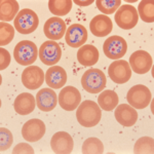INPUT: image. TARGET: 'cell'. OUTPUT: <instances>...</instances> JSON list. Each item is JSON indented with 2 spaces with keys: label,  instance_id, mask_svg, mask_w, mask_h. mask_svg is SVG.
I'll return each mask as SVG.
<instances>
[{
  "label": "cell",
  "instance_id": "obj_1",
  "mask_svg": "<svg viewBox=\"0 0 154 154\" xmlns=\"http://www.w3.org/2000/svg\"><path fill=\"white\" fill-rule=\"evenodd\" d=\"M76 118L79 125L84 128H93L100 122L102 118V110L96 102L85 100L77 107Z\"/></svg>",
  "mask_w": 154,
  "mask_h": 154
},
{
  "label": "cell",
  "instance_id": "obj_2",
  "mask_svg": "<svg viewBox=\"0 0 154 154\" xmlns=\"http://www.w3.org/2000/svg\"><path fill=\"white\" fill-rule=\"evenodd\" d=\"M106 76L100 69H88L81 77V85L89 94H99L106 88Z\"/></svg>",
  "mask_w": 154,
  "mask_h": 154
},
{
  "label": "cell",
  "instance_id": "obj_3",
  "mask_svg": "<svg viewBox=\"0 0 154 154\" xmlns=\"http://www.w3.org/2000/svg\"><path fill=\"white\" fill-rule=\"evenodd\" d=\"M38 49L34 42L22 40L14 49V58L17 63L22 66H30L36 61L38 57Z\"/></svg>",
  "mask_w": 154,
  "mask_h": 154
},
{
  "label": "cell",
  "instance_id": "obj_4",
  "mask_svg": "<svg viewBox=\"0 0 154 154\" xmlns=\"http://www.w3.org/2000/svg\"><path fill=\"white\" fill-rule=\"evenodd\" d=\"M14 25L17 31L21 34L33 33L39 25V19L35 11L29 8L20 11L18 16L14 20Z\"/></svg>",
  "mask_w": 154,
  "mask_h": 154
},
{
  "label": "cell",
  "instance_id": "obj_5",
  "mask_svg": "<svg viewBox=\"0 0 154 154\" xmlns=\"http://www.w3.org/2000/svg\"><path fill=\"white\" fill-rule=\"evenodd\" d=\"M126 100L133 108L144 109L150 104L152 100V94L147 86L137 84L128 91Z\"/></svg>",
  "mask_w": 154,
  "mask_h": 154
},
{
  "label": "cell",
  "instance_id": "obj_6",
  "mask_svg": "<svg viewBox=\"0 0 154 154\" xmlns=\"http://www.w3.org/2000/svg\"><path fill=\"white\" fill-rule=\"evenodd\" d=\"M103 51L107 58L111 60H118L126 54L128 43L125 38L118 35L110 36L104 42Z\"/></svg>",
  "mask_w": 154,
  "mask_h": 154
},
{
  "label": "cell",
  "instance_id": "obj_7",
  "mask_svg": "<svg viewBox=\"0 0 154 154\" xmlns=\"http://www.w3.org/2000/svg\"><path fill=\"white\" fill-rule=\"evenodd\" d=\"M114 19H115V22L119 28L130 30L135 28V26L138 24L139 14L137 9L133 5L125 4L116 11Z\"/></svg>",
  "mask_w": 154,
  "mask_h": 154
},
{
  "label": "cell",
  "instance_id": "obj_8",
  "mask_svg": "<svg viewBox=\"0 0 154 154\" xmlns=\"http://www.w3.org/2000/svg\"><path fill=\"white\" fill-rule=\"evenodd\" d=\"M38 54L39 59L44 65L54 66L61 60L62 49L59 43L53 40H48L41 44Z\"/></svg>",
  "mask_w": 154,
  "mask_h": 154
},
{
  "label": "cell",
  "instance_id": "obj_9",
  "mask_svg": "<svg viewBox=\"0 0 154 154\" xmlns=\"http://www.w3.org/2000/svg\"><path fill=\"white\" fill-rule=\"evenodd\" d=\"M108 74L113 82L123 84L128 82L131 77V69L126 61H114L109 66Z\"/></svg>",
  "mask_w": 154,
  "mask_h": 154
},
{
  "label": "cell",
  "instance_id": "obj_10",
  "mask_svg": "<svg viewBox=\"0 0 154 154\" xmlns=\"http://www.w3.org/2000/svg\"><path fill=\"white\" fill-rule=\"evenodd\" d=\"M59 104L64 110L72 111L77 109L81 103V95L74 86H65L59 94Z\"/></svg>",
  "mask_w": 154,
  "mask_h": 154
},
{
  "label": "cell",
  "instance_id": "obj_11",
  "mask_svg": "<svg viewBox=\"0 0 154 154\" xmlns=\"http://www.w3.org/2000/svg\"><path fill=\"white\" fill-rule=\"evenodd\" d=\"M45 134V125L40 119H30L22 128V135L26 141L34 143L39 141Z\"/></svg>",
  "mask_w": 154,
  "mask_h": 154
},
{
  "label": "cell",
  "instance_id": "obj_12",
  "mask_svg": "<svg viewBox=\"0 0 154 154\" xmlns=\"http://www.w3.org/2000/svg\"><path fill=\"white\" fill-rule=\"evenodd\" d=\"M130 67L137 74H145L153 65L151 54L145 51H137L130 57Z\"/></svg>",
  "mask_w": 154,
  "mask_h": 154
},
{
  "label": "cell",
  "instance_id": "obj_13",
  "mask_svg": "<svg viewBox=\"0 0 154 154\" xmlns=\"http://www.w3.org/2000/svg\"><path fill=\"white\" fill-rule=\"evenodd\" d=\"M44 79V72L38 66H28L22 73V82L28 89L39 88Z\"/></svg>",
  "mask_w": 154,
  "mask_h": 154
},
{
  "label": "cell",
  "instance_id": "obj_14",
  "mask_svg": "<svg viewBox=\"0 0 154 154\" xmlns=\"http://www.w3.org/2000/svg\"><path fill=\"white\" fill-rule=\"evenodd\" d=\"M65 39L67 44L71 48H81L88 40V31L82 25L73 24L67 29Z\"/></svg>",
  "mask_w": 154,
  "mask_h": 154
},
{
  "label": "cell",
  "instance_id": "obj_15",
  "mask_svg": "<svg viewBox=\"0 0 154 154\" xmlns=\"http://www.w3.org/2000/svg\"><path fill=\"white\" fill-rule=\"evenodd\" d=\"M73 139L66 131H58L51 140V147L57 154H70L73 151Z\"/></svg>",
  "mask_w": 154,
  "mask_h": 154
},
{
  "label": "cell",
  "instance_id": "obj_16",
  "mask_svg": "<svg viewBox=\"0 0 154 154\" xmlns=\"http://www.w3.org/2000/svg\"><path fill=\"white\" fill-rule=\"evenodd\" d=\"M67 27L65 22L61 18H58V17H54V18L48 19L43 26L44 35L53 41L61 39L62 37L65 35Z\"/></svg>",
  "mask_w": 154,
  "mask_h": 154
},
{
  "label": "cell",
  "instance_id": "obj_17",
  "mask_svg": "<svg viewBox=\"0 0 154 154\" xmlns=\"http://www.w3.org/2000/svg\"><path fill=\"white\" fill-rule=\"evenodd\" d=\"M58 103V97L53 88H42L37 93L36 105L43 112H49L54 110Z\"/></svg>",
  "mask_w": 154,
  "mask_h": 154
},
{
  "label": "cell",
  "instance_id": "obj_18",
  "mask_svg": "<svg viewBox=\"0 0 154 154\" xmlns=\"http://www.w3.org/2000/svg\"><path fill=\"white\" fill-rule=\"evenodd\" d=\"M115 118L122 126L131 128L133 126L138 120V112L133 108L131 105L121 104L117 105V108L115 109Z\"/></svg>",
  "mask_w": 154,
  "mask_h": 154
},
{
  "label": "cell",
  "instance_id": "obj_19",
  "mask_svg": "<svg viewBox=\"0 0 154 154\" xmlns=\"http://www.w3.org/2000/svg\"><path fill=\"white\" fill-rule=\"evenodd\" d=\"M113 24L110 18L105 14H98L89 23V29L94 36L104 37L110 34L112 31Z\"/></svg>",
  "mask_w": 154,
  "mask_h": 154
},
{
  "label": "cell",
  "instance_id": "obj_20",
  "mask_svg": "<svg viewBox=\"0 0 154 154\" xmlns=\"http://www.w3.org/2000/svg\"><path fill=\"white\" fill-rule=\"evenodd\" d=\"M45 82L53 89L63 88L67 82V73L65 69L60 66H51L45 73Z\"/></svg>",
  "mask_w": 154,
  "mask_h": 154
},
{
  "label": "cell",
  "instance_id": "obj_21",
  "mask_svg": "<svg viewBox=\"0 0 154 154\" xmlns=\"http://www.w3.org/2000/svg\"><path fill=\"white\" fill-rule=\"evenodd\" d=\"M36 100L31 94H20L14 102V108L20 115H28L35 109Z\"/></svg>",
  "mask_w": 154,
  "mask_h": 154
},
{
  "label": "cell",
  "instance_id": "obj_22",
  "mask_svg": "<svg viewBox=\"0 0 154 154\" xmlns=\"http://www.w3.org/2000/svg\"><path fill=\"white\" fill-rule=\"evenodd\" d=\"M99 51L91 44H84L77 51V61L82 66H93L99 61Z\"/></svg>",
  "mask_w": 154,
  "mask_h": 154
},
{
  "label": "cell",
  "instance_id": "obj_23",
  "mask_svg": "<svg viewBox=\"0 0 154 154\" xmlns=\"http://www.w3.org/2000/svg\"><path fill=\"white\" fill-rule=\"evenodd\" d=\"M19 3L16 0L0 1V20L1 22H9L14 20L19 14Z\"/></svg>",
  "mask_w": 154,
  "mask_h": 154
},
{
  "label": "cell",
  "instance_id": "obj_24",
  "mask_svg": "<svg viewBox=\"0 0 154 154\" xmlns=\"http://www.w3.org/2000/svg\"><path fill=\"white\" fill-rule=\"evenodd\" d=\"M100 96L98 97V103L99 106L102 110L105 111H111L117 107L118 105V95L114 91H110V89H107V91H101Z\"/></svg>",
  "mask_w": 154,
  "mask_h": 154
},
{
  "label": "cell",
  "instance_id": "obj_25",
  "mask_svg": "<svg viewBox=\"0 0 154 154\" xmlns=\"http://www.w3.org/2000/svg\"><path fill=\"white\" fill-rule=\"evenodd\" d=\"M73 1L71 0H49L48 8L51 14L62 17L69 14L72 8Z\"/></svg>",
  "mask_w": 154,
  "mask_h": 154
},
{
  "label": "cell",
  "instance_id": "obj_26",
  "mask_svg": "<svg viewBox=\"0 0 154 154\" xmlns=\"http://www.w3.org/2000/svg\"><path fill=\"white\" fill-rule=\"evenodd\" d=\"M138 14L146 23L154 22V1L153 0H142L139 3Z\"/></svg>",
  "mask_w": 154,
  "mask_h": 154
},
{
  "label": "cell",
  "instance_id": "obj_27",
  "mask_svg": "<svg viewBox=\"0 0 154 154\" xmlns=\"http://www.w3.org/2000/svg\"><path fill=\"white\" fill-rule=\"evenodd\" d=\"M135 154H153L154 140L151 137H142L135 144L134 147Z\"/></svg>",
  "mask_w": 154,
  "mask_h": 154
},
{
  "label": "cell",
  "instance_id": "obj_28",
  "mask_svg": "<svg viewBox=\"0 0 154 154\" xmlns=\"http://www.w3.org/2000/svg\"><path fill=\"white\" fill-rule=\"evenodd\" d=\"M83 154H102L104 152V145L98 138H88L82 145Z\"/></svg>",
  "mask_w": 154,
  "mask_h": 154
},
{
  "label": "cell",
  "instance_id": "obj_29",
  "mask_svg": "<svg viewBox=\"0 0 154 154\" xmlns=\"http://www.w3.org/2000/svg\"><path fill=\"white\" fill-rule=\"evenodd\" d=\"M120 3V0H97L96 1V5L98 9L105 16L111 14L117 11Z\"/></svg>",
  "mask_w": 154,
  "mask_h": 154
},
{
  "label": "cell",
  "instance_id": "obj_30",
  "mask_svg": "<svg viewBox=\"0 0 154 154\" xmlns=\"http://www.w3.org/2000/svg\"><path fill=\"white\" fill-rule=\"evenodd\" d=\"M14 36V28L11 27V25L1 22L0 23V45L3 48L4 45H7L11 43Z\"/></svg>",
  "mask_w": 154,
  "mask_h": 154
},
{
  "label": "cell",
  "instance_id": "obj_31",
  "mask_svg": "<svg viewBox=\"0 0 154 154\" xmlns=\"http://www.w3.org/2000/svg\"><path fill=\"white\" fill-rule=\"evenodd\" d=\"M0 151H5L11 146L12 142H14V137H12L11 131L7 128L2 126L0 128Z\"/></svg>",
  "mask_w": 154,
  "mask_h": 154
},
{
  "label": "cell",
  "instance_id": "obj_32",
  "mask_svg": "<svg viewBox=\"0 0 154 154\" xmlns=\"http://www.w3.org/2000/svg\"><path fill=\"white\" fill-rule=\"evenodd\" d=\"M11 64V54L3 48H0V70H4Z\"/></svg>",
  "mask_w": 154,
  "mask_h": 154
},
{
  "label": "cell",
  "instance_id": "obj_33",
  "mask_svg": "<svg viewBox=\"0 0 154 154\" xmlns=\"http://www.w3.org/2000/svg\"><path fill=\"white\" fill-rule=\"evenodd\" d=\"M14 154H33L34 149L27 143H20L12 150Z\"/></svg>",
  "mask_w": 154,
  "mask_h": 154
},
{
  "label": "cell",
  "instance_id": "obj_34",
  "mask_svg": "<svg viewBox=\"0 0 154 154\" xmlns=\"http://www.w3.org/2000/svg\"><path fill=\"white\" fill-rule=\"evenodd\" d=\"M74 3H76L77 5H80V6H85V5H91V3H94L93 0H89V1H79V0H75Z\"/></svg>",
  "mask_w": 154,
  "mask_h": 154
}]
</instances>
